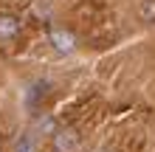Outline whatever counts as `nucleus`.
Returning <instances> with one entry per match:
<instances>
[{
  "mask_svg": "<svg viewBox=\"0 0 155 152\" xmlns=\"http://www.w3.org/2000/svg\"><path fill=\"white\" fill-rule=\"evenodd\" d=\"M51 144H54V152H79L82 138H79V132L74 127H59L54 132Z\"/></svg>",
  "mask_w": 155,
  "mask_h": 152,
  "instance_id": "1",
  "label": "nucleus"
},
{
  "mask_svg": "<svg viewBox=\"0 0 155 152\" xmlns=\"http://www.w3.org/2000/svg\"><path fill=\"white\" fill-rule=\"evenodd\" d=\"M48 40H51V48L59 51V53H74L76 51V37L65 28H54Z\"/></svg>",
  "mask_w": 155,
  "mask_h": 152,
  "instance_id": "2",
  "label": "nucleus"
},
{
  "mask_svg": "<svg viewBox=\"0 0 155 152\" xmlns=\"http://www.w3.org/2000/svg\"><path fill=\"white\" fill-rule=\"evenodd\" d=\"M20 34V20L14 14H0V40H14Z\"/></svg>",
  "mask_w": 155,
  "mask_h": 152,
  "instance_id": "3",
  "label": "nucleus"
},
{
  "mask_svg": "<svg viewBox=\"0 0 155 152\" xmlns=\"http://www.w3.org/2000/svg\"><path fill=\"white\" fill-rule=\"evenodd\" d=\"M141 17L150 25H155V0H144V3H141Z\"/></svg>",
  "mask_w": 155,
  "mask_h": 152,
  "instance_id": "4",
  "label": "nucleus"
}]
</instances>
